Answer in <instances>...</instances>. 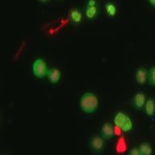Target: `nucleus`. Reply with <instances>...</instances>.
Masks as SVG:
<instances>
[{
	"label": "nucleus",
	"instance_id": "nucleus-1",
	"mask_svg": "<svg viewBox=\"0 0 155 155\" xmlns=\"http://www.w3.org/2000/svg\"><path fill=\"white\" fill-rule=\"evenodd\" d=\"M99 100L97 95L92 92H86L82 95L79 100V106L81 110L86 114H93L98 109Z\"/></svg>",
	"mask_w": 155,
	"mask_h": 155
},
{
	"label": "nucleus",
	"instance_id": "nucleus-2",
	"mask_svg": "<svg viewBox=\"0 0 155 155\" xmlns=\"http://www.w3.org/2000/svg\"><path fill=\"white\" fill-rule=\"evenodd\" d=\"M114 124L123 132H130L133 129V122L130 117L123 112H118L114 118Z\"/></svg>",
	"mask_w": 155,
	"mask_h": 155
},
{
	"label": "nucleus",
	"instance_id": "nucleus-3",
	"mask_svg": "<svg viewBox=\"0 0 155 155\" xmlns=\"http://www.w3.org/2000/svg\"><path fill=\"white\" fill-rule=\"evenodd\" d=\"M48 70L49 69L48 67V65L43 59L38 58L34 61L33 66H32V71H33L34 76L36 78L41 79V78L47 77Z\"/></svg>",
	"mask_w": 155,
	"mask_h": 155
},
{
	"label": "nucleus",
	"instance_id": "nucleus-4",
	"mask_svg": "<svg viewBox=\"0 0 155 155\" xmlns=\"http://www.w3.org/2000/svg\"><path fill=\"white\" fill-rule=\"evenodd\" d=\"M115 127L110 123L106 122L101 127V136L104 140H111L115 136Z\"/></svg>",
	"mask_w": 155,
	"mask_h": 155
},
{
	"label": "nucleus",
	"instance_id": "nucleus-5",
	"mask_svg": "<svg viewBox=\"0 0 155 155\" xmlns=\"http://www.w3.org/2000/svg\"><path fill=\"white\" fill-rule=\"evenodd\" d=\"M48 79L52 84H58L61 79V72L56 67H53L48 70Z\"/></svg>",
	"mask_w": 155,
	"mask_h": 155
},
{
	"label": "nucleus",
	"instance_id": "nucleus-6",
	"mask_svg": "<svg viewBox=\"0 0 155 155\" xmlns=\"http://www.w3.org/2000/svg\"><path fill=\"white\" fill-rule=\"evenodd\" d=\"M147 75H148V72L144 67L138 68L135 72V79H136L137 83L141 85L145 84L147 82Z\"/></svg>",
	"mask_w": 155,
	"mask_h": 155
},
{
	"label": "nucleus",
	"instance_id": "nucleus-7",
	"mask_svg": "<svg viewBox=\"0 0 155 155\" xmlns=\"http://www.w3.org/2000/svg\"><path fill=\"white\" fill-rule=\"evenodd\" d=\"M97 14V3L95 0H89L87 4V8L85 10V15L89 19L94 18Z\"/></svg>",
	"mask_w": 155,
	"mask_h": 155
},
{
	"label": "nucleus",
	"instance_id": "nucleus-8",
	"mask_svg": "<svg viewBox=\"0 0 155 155\" xmlns=\"http://www.w3.org/2000/svg\"><path fill=\"white\" fill-rule=\"evenodd\" d=\"M104 139L103 138L102 136H95L92 138L91 141V148L95 152H100L102 151V149L104 148Z\"/></svg>",
	"mask_w": 155,
	"mask_h": 155
},
{
	"label": "nucleus",
	"instance_id": "nucleus-9",
	"mask_svg": "<svg viewBox=\"0 0 155 155\" xmlns=\"http://www.w3.org/2000/svg\"><path fill=\"white\" fill-rule=\"evenodd\" d=\"M146 104V96L143 93H137L134 97V105L136 109L140 110Z\"/></svg>",
	"mask_w": 155,
	"mask_h": 155
},
{
	"label": "nucleus",
	"instance_id": "nucleus-10",
	"mask_svg": "<svg viewBox=\"0 0 155 155\" xmlns=\"http://www.w3.org/2000/svg\"><path fill=\"white\" fill-rule=\"evenodd\" d=\"M145 111L147 116H153L155 114V101L153 98H149L145 104Z\"/></svg>",
	"mask_w": 155,
	"mask_h": 155
},
{
	"label": "nucleus",
	"instance_id": "nucleus-11",
	"mask_svg": "<svg viewBox=\"0 0 155 155\" xmlns=\"http://www.w3.org/2000/svg\"><path fill=\"white\" fill-rule=\"evenodd\" d=\"M139 150H140V153L141 155H151L153 153L152 147L147 142H143L140 145Z\"/></svg>",
	"mask_w": 155,
	"mask_h": 155
},
{
	"label": "nucleus",
	"instance_id": "nucleus-12",
	"mask_svg": "<svg viewBox=\"0 0 155 155\" xmlns=\"http://www.w3.org/2000/svg\"><path fill=\"white\" fill-rule=\"evenodd\" d=\"M70 16L72 18V22H74L75 23H78V22H81L82 20V14L81 12L78 10H72L70 13Z\"/></svg>",
	"mask_w": 155,
	"mask_h": 155
},
{
	"label": "nucleus",
	"instance_id": "nucleus-13",
	"mask_svg": "<svg viewBox=\"0 0 155 155\" xmlns=\"http://www.w3.org/2000/svg\"><path fill=\"white\" fill-rule=\"evenodd\" d=\"M147 82L150 85L155 86V67L150 68L147 75Z\"/></svg>",
	"mask_w": 155,
	"mask_h": 155
},
{
	"label": "nucleus",
	"instance_id": "nucleus-14",
	"mask_svg": "<svg viewBox=\"0 0 155 155\" xmlns=\"http://www.w3.org/2000/svg\"><path fill=\"white\" fill-rule=\"evenodd\" d=\"M106 11H107V13L109 14V16L114 17L116 14V6L114 5L113 4H111V3L107 4V5H106Z\"/></svg>",
	"mask_w": 155,
	"mask_h": 155
},
{
	"label": "nucleus",
	"instance_id": "nucleus-15",
	"mask_svg": "<svg viewBox=\"0 0 155 155\" xmlns=\"http://www.w3.org/2000/svg\"><path fill=\"white\" fill-rule=\"evenodd\" d=\"M126 143H125V140L123 139H120L118 143H117V146H116V149L119 153H123L125 150H126Z\"/></svg>",
	"mask_w": 155,
	"mask_h": 155
},
{
	"label": "nucleus",
	"instance_id": "nucleus-16",
	"mask_svg": "<svg viewBox=\"0 0 155 155\" xmlns=\"http://www.w3.org/2000/svg\"><path fill=\"white\" fill-rule=\"evenodd\" d=\"M129 154L130 155H140V150L139 148H135V149H132L129 152Z\"/></svg>",
	"mask_w": 155,
	"mask_h": 155
},
{
	"label": "nucleus",
	"instance_id": "nucleus-17",
	"mask_svg": "<svg viewBox=\"0 0 155 155\" xmlns=\"http://www.w3.org/2000/svg\"><path fill=\"white\" fill-rule=\"evenodd\" d=\"M149 3L153 6H155V0H149Z\"/></svg>",
	"mask_w": 155,
	"mask_h": 155
},
{
	"label": "nucleus",
	"instance_id": "nucleus-18",
	"mask_svg": "<svg viewBox=\"0 0 155 155\" xmlns=\"http://www.w3.org/2000/svg\"><path fill=\"white\" fill-rule=\"evenodd\" d=\"M40 2H41V3H47V2H48L49 0H39Z\"/></svg>",
	"mask_w": 155,
	"mask_h": 155
}]
</instances>
